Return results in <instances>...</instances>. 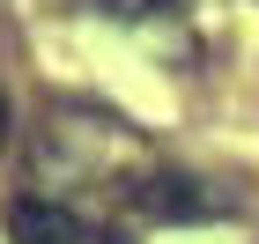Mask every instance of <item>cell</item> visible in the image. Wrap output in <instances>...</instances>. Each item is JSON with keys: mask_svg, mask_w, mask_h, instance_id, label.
<instances>
[{"mask_svg": "<svg viewBox=\"0 0 259 244\" xmlns=\"http://www.w3.org/2000/svg\"><path fill=\"white\" fill-rule=\"evenodd\" d=\"M141 207L156 215V222H215V215H230V192L207 178H193V170H148L141 178Z\"/></svg>", "mask_w": 259, "mask_h": 244, "instance_id": "6da1fadb", "label": "cell"}, {"mask_svg": "<svg viewBox=\"0 0 259 244\" xmlns=\"http://www.w3.org/2000/svg\"><path fill=\"white\" fill-rule=\"evenodd\" d=\"M8 244H81V215L22 192V200H8Z\"/></svg>", "mask_w": 259, "mask_h": 244, "instance_id": "7a4b0ae2", "label": "cell"}, {"mask_svg": "<svg viewBox=\"0 0 259 244\" xmlns=\"http://www.w3.org/2000/svg\"><path fill=\"white\" fill-rule=\"evenodd\" d=\"M163 8H178V0H97V15H111V22H148Z\"/></svg>", "mask_w": 259, "mask_h": 244, "instance_id": "3957f363", "label": "cell"}, {"mask_svg": "<svg viewBox=\"0 0 259 244\" xmlns=\"http://www.w3.org/2000/svg\"><path fill=\"white\" fill-rule=\"evenodd\" d=\"M0 141H8V104H0Z\"/></svg>", "mask_w": 259, "mask_h": 244, "instance_id": "277c9868", "label": "cell"}]
</instances>
